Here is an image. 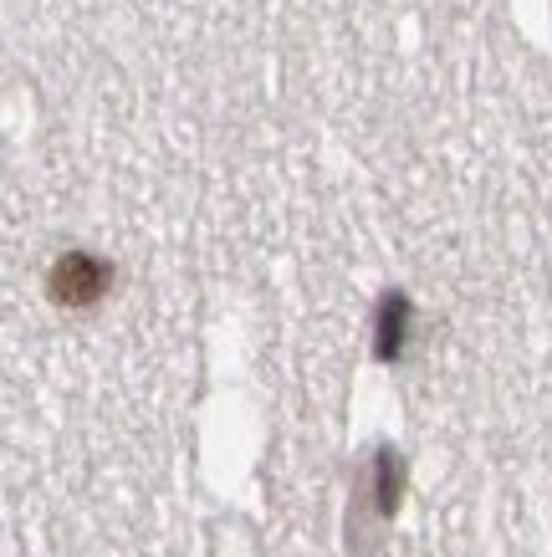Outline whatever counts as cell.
<instances>
[{
	"label": "cell",
	"mask_w": 552,
	"mask_h": 557,
	"mask_svg": "<svg viewBox=\"0 0 552 557\" xmlns=\"http://www.w3.org/2000/svg\"><path fill=\"white\" fill-rule=\"evenodd\" d=\"M108 282H113V271L102 267L98 256H83V251L62 256V261L51 267V297H57V302H72V307L98 302L102 292H108Z\"/></svg>",
	"instance_id": "obj_1"
}]
</instances>
